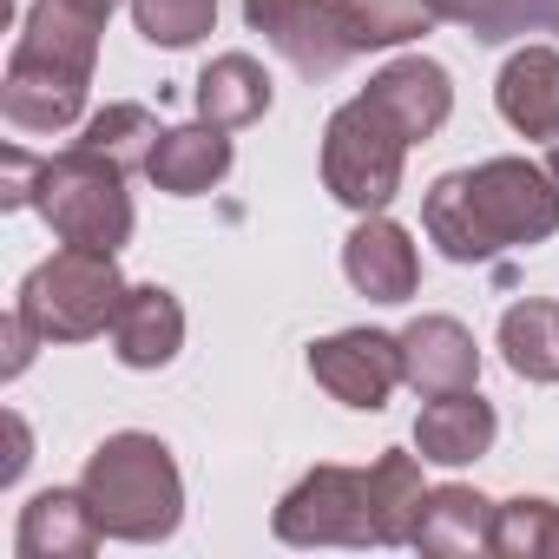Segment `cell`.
<instances>
[{
    "label": "cell",
    "mask_w": 559,
    "mask_h": 559,
    "mask_svg": "<svg viewBox=\"0 0 559 559\" xmlns=\"http://www.w3.org/2000/svg\"><path fill=\"white\" fill-rule=\"evenodd\" d=\"M243 21L304 80H330L349 60V40L336 27V0H243Z\"/></svg>",
    "instance_id": "ba28073f"
},
{
    "label": "cell",
    "mask_w": 559,
    "mask_h": 559,
    "mask_svg": "<svg viewBox=\"0 0 559 559\" xmlns=\"http://www.w3.org/2000/svg\"><path fill=\"white\" fill-rule=\"evenodd\" d=\"M73 8H86V14H99V21H112V8H119V0H73Z\"/></svg>",
    "instance_id": "4dcf8cb0"
},
{
    "label": "cell",
    "mask_w": 559,
    "mask_h": 559,
    "mask_svg": "<svg viewBox=\"0 0 559 559\" xmlns=\"http://www.w3.org/2000/svg\"><path fill=\"white\" fill-rule=\"evenodd\" d=\"M132 27L152 47L185 53V47H198L217 27V0H132Z\"/></svg>",
    "instance_id": "4316f807"
},
{
    "label": "cell",
    "mask_w": 559,
    "mask_h": 559,
    "mask_svg": "<svg viewBox=\"0 0 559 559\" xmlns=\"http://www.w3.org/2000/svg\"><path fill=\"white\" fill-rule=\"evenodd\" d=\"M230 171V132L198 119V126H165L152 158H145V178L165 191V198H204L211 185H224Z\"/></svg>",
    "instance_id": "9a60e30c"
},
{
    "label": "cell",
    "mask_w": 559,
    "mask_h": 559,
    "mask_svg": "<svg viewBox=\"0 0 559 559\" xmlns=\"http://www.w3.org/2000/svg\"><path fill=\"white\" fill-rule=\"evenodd\" d=\"M369 520H376V546H415V526H421V507H428V480H421V461L389 448L369 474Z\"/></svg>",
    "instance_id": "ffe728a7"
},
{
    "label": "cell",
    "mask_w": 559,
    "mask_h": 559,
    "mask_svg": "<svg viewBox=\"0 0 559 559\" xmlns=\"http://www.w3.org/2000/svg\"><path fill=\"white\" fill-rule=\"evenodd\" d=\"M493 106L520 139H559V47H520L493 80Z\"/></svg>",
    "instance_id": "e0dca14e"
},
{
    "label": "cell",
    "mask_w": 559,
    "mask_h": 559,
    "mask_svg": "<svg viewBox=\"0 0 559 559\" xmlns=\"http://www.w3.org/2000/svg\"><path fill=\"white\" fill-rule=\"evenodd\" d=\"M402 382L428 402V395H454L480 382V349L474 330L454 317H415L402 330Z\"/></svg>",
    "instance_id": "8fae6325"
},
{
    "label": "cell",
    "mask_w": 559,
    "mask_h": 559,
    "mask_svg": "<svg viewBox=\"0 0 559 559\" xmlns=\"http://www.w3.org/2000/svg\"><path fill=\"white\" fill-rule=\"evenodd\" d=\"M126 290H132V284L119 276V257L60 243L47 263L27 270L14 310H21L47 343H93V336H112V317H119Z\"/></svg>",
    "instance_id": "277c9868"
},
{
    "label": "cell",
    "mask_w": 559,
    "mask_h": 559,
    "mask_svg": "<svg viewBox=\"0 0 559 559\" xmlns=\"http://www.w3.org/2000/svg\"><path fill=\"white\" fill-rule=\"evenodd\" d=\"M185 349V310L165 284H132L112 317V356L126 369H165Z\"/></svg>",
    "instance_id": "2e32d148"
},
{
    "label": "cell",
    "mask_w": 559,
    "mask_h": 559,
    "mask_svg": "<svg viewBox=\"0 0 559 559\" xmlns=\"http://www.w3.org/2000/svg\"><path fill=\"white\" fill-rule=\"evenodd\" d=\"M86 93H93V80L14 53L8 60V80H0V112H8L14 132H67V126H80Z\"/></svg>",
    "instance_id": "30bf717a"
},
{
    "label": "cell",
    "mask_w": 559,
    "mask_h": 559,
    "mask_svg": "<svg viewBox=\"0 0 559 559\" xmlns=\"http://www.w3.org/2000/svg\"><path fill=\"white\" fill-rule=\"evenodd\" d=\"M421 230L454 263H487L500 250L546 243L559 230V185L533 158H487L474 171H441L421 198Z\"/></svg>",
    "instance_id": "6da1fadb"
},
{
    "label": "cell",
    "mask_w": 559,
    "mask_h": 559,
    "mask_svg": "<svg viewBox=\"0 0 559 559\" xmlns=\"http://www.w3.org/2000/svg\"><path fill=\"white\" fill-rule=\"evenodd\" d=\"M500 435V415L480 389H454V395H428L421 402V421H415V454L435 461V467H467L493 448Z\"/></svg>",
    "instance_id": "4fadbf2b"
},
{
    "label": "cell",
    "mask_w": 559,
    "mask_h": 559,
    "mask_svg": "<svg viewBox=\"0 0 559 559\" xmlns=\"http://www.w3.org/2000/svg\"><path fill=\"white\" fill-rule=\"evenodd\" d=\"M8 435H14V454H8V467H0V480H21V474H27V461H34V435H27V421H21V415H8Z\"/></svg>",
    "instance_id": "f546056e"
},
{
    "label": "cell",
    "mask_w": 559,
    "mask_h": 559,
    "mask_svg": "<svg viewBox=\"0 0 559 559\" xmlns=\"http://www.w3.org/2000/svg\"><path fill=\"white\" fill-rule=\"evenodd\" d=\"M546 171H552V185H559V145H552V152H546Z\"/></svg>",
    "instance_id": "1f68e13d"
},
{
    "label": "cell",
    "mask_w": 559,
    "mask_h": 559,
    "mask_svg": "<svg viewBox=\"0 0 559 559\" xmlns=\"http://www.w3.org/2000/svg\"><path fill=\"white\" fill-rule=\"evenodd\" d=\"M0 343H8V362H0V376L14 382V376H27V362H34V349H40L47 336H40V330H34V323H27L21 310H14L8 323H0Z\"/></svg>",
    "instance_id": "f1b7e54d"
},
{
    "label": "cell",
    "mask_w": 559,
    "mask_h": 559,
    "mask_svg": "<svg viewBox=\"0 0 559 559\" xmlns=\"http://www.w3.org/2000/svg\"><path fill=\"white\" fill-rule=\"evenodd\" d=\"M263 112H270V73L250 53H217L198 73V119L237 132V126H257Z\"/></svg>",
    "instance_id": "44dd1931"
},
{
    "label": "cell",
    "mask_w": 559,
    "mask_h": 559,
    "mask_svg": "<svg viewBox=\"0 0 559 559\" xmlns=\"http://www.w3.org/2000/svg\"><path fill=\"white\" fill-rule=\"evenodd\" d=\"M402 165H408V132L369 93L336 106V119L323 126V185L336 204H349L356 217L389 211L402 191Z\"/></svg>",
    "instance_id": "5b68a950"
},
{
    "label": "cell",
    "mask_w": 559,
    "mask_h": 559,
    "mask_svg": "<svg viewBox=\"0 0 559 559\" xmlns=\"http://www.w3.org/2000/svg\"><path fill=\"white\" fill-rule=\"evenodd\" d=\"M40 165H47V158H34L27 145H8V152H0V204H8V211L34 204V191H40Z\"/></svg>",
    "instance_id": "83f0119b"
},
{
    "label": "cell",
    "mask_w": 559,
    "mask_h": 559,
    "mask_svg": "<svg viewBox=\"0 0 559 559\" xmlns=\"http://www.w3.org/2000/svg\"><path fill=\"white\" fill-rule=\"evenodd\" d=\"M369 99L408 132V145H421V139H435V132L448 126V112H454V80H448L441 60L408 53V60H389V67L369 80Z\"/></svg>",
    "instance_id": "7c38bea8"
},
{
    "label": "cell",
    "mask_w": 559,
    "mask_h": 559,
    "mask_svg": "<svg viewBox=\"0 0 559 559\" xmlns=\"http://www.w3.org/2000/svg\"><path fill=\"white\" fill-rule=\"evenodd\" d=\"M158 132H165V126H158V119H152L145 106L119 99V106H106V112H93V119H86L80 145L106 152V158H112V165H126V171H145V158H152Z\"/></svg>",
    "instance_id": "484cf974"
},
{
    "label": "cell",
    "mask_w": 559,
    "mask_h": 559,
    "mask_svg": "<svg viewBox=\"0 0 559 559\" xmlns=\"http://www.w3.org/2000/svg\"><path fill=\"white\" fill-rule=\"evenodd\" d=\"M99 539H106V526H99L86 487H47V493H34L21 507V533H14L21 559H86V552H99Z\"/></svg>",
    "instance_id": "5bb4252c"
},
{
    "label": "cell",
    "mask_w": 559,
    "mask_h": 559,
    "mask_svg": "<svg viewBox=\"0 0 559 559\" xmlns=\"http://www.w3.org/2000/svg\"><path fill=\"white\" fill-rule=\"evenodd\" d=\"M500 356L520 382H559V304H513L500 317Z\"/></svg>",
    "instance_id": "cb8c5ba5"
},
{
    "label": "cell",
    "mask_w": 559,
    "mask_h": 559,
    "mask_svg": "<svg viewBox=\"0 0 559 559\" xmlns=\"http://www.w3.org/2000/svg\"><path fill=\"white\" fill-rule=\"evenodd\" d=\"M106 539H126V546H158L178 533L185 520V480H178V461L158 435L145 428H126V435H106L93 454H86V474H80Z\"/></svg>",
    "instance_id": "7a4b0ae2"
},
{
    "label": "cell",
    "mask_w": 559,
    "mask_h": 559,
    "mask_svg": "<svg viewBox=\"0 0 559 559\" xmlns=\"http://www.w3.org/2000/svg\"><path fill=\"white\" fill-rule=\"evenodd\" d=\"M310 376L343 408L376 415L402 389V336H389V330H336V336L310 343Z\"/></svg>",
    "instance_id": "52a82bcc"
},
{
    "label": "cell",
    "mask_w": 559,
    "mask_h": 559,
    "mask_svg": "<svg viewBox=\"0 0 559 559\" xmlns=\"http://www.w3.org/2000/svg\"><path fill=\"white\" fill-rule=\"evenodd\" d=\"M99 34H106V21H99V14H86V8H73V0H34L27 21H21L14 53H27V60H47V67H67V73H80V80H93V67H99Z\"/></svg>",
    "instance_id": "ac0fdd59"
},
{
    "label": "cell",
    "mask_w": 559,
    "mask_h": 559,
    "mask_svg": "<svg viewBox=\"0 0 559 559\" xmlns=\"http://www.w3.org/2000/svg\"><path fill=\"white\" fill-rule=\"evenodd\" d=\"M493 520H500V507L487 493H474V487H428L415 546L435 552V559H480V552H493Z\"/></svg>",
    "instance_id": "d6986e66"
},
{
    "label": "cell",
    "mask_w": 559,
    "mask_h": 559,
    "mask_svg": "<svg viewBox=\"0 0 559 559\" xmlns=\"http://www.w3.org/2000/svg\"><path fill=\"white\" fill-rule=\"evenodd\" d=\"M336 27L349 40V53H382V47H408L435 27L428 0H336Z\"/></svg>",
    "instance_id": "7402d4cb"
},
{
    "label": "cell",
    "mask_w": 559,
    "mask_h": 559,
    "mask_svg": "<svg viewBox=\"0 0 559 559\" xmlns=\"http://www.w3.org/2000/svg\"><path fill=\"white\" fill-rule=\"evenodd\" d=\"M126 165H112L106 152L93 145H67L40 165V191H34V211L47 217V230L60 243H80V250H106L119 257L132 243V191H126Z\"/></svg>",
    "instance_id": "3957f363"
},
{
    "label": "cell",
    "mask_w": 559,
    "mask_h": 559,
    "mask_svg": "<svg viewBox=\"0 0 559 559\" xmlns=\"http://www.w3.org/2000/svg\"><path fill=\"white\" fill-rule=\"evenodd\" d=\"M343 276L356 284V297H369V304H408L415 284H421V250H415V237L389 211H369L343 237Z\"/></svg>",
    "instance_id": "9c48e42d"
},
{
    "label": "cell",
    "mask_w": 559,
    "mask_h": 559,
    "mask_svg": "<svg viewBox=\"0 0 559 559\" xmlns=\"http://www.w3.org/2000/svg\"><path fill=\"white\" fill-rule=\"evenodd\" d=\"M493 552L500 559H559V500H539V493L500 500Z\"/></svg>",
    "instance_id": "d4e9b609"
},
{
    "label": "cell",
    "mask_w": 559,
    "mask_h": 559,
    "mask_svg": "<svg viewBox=\"0 0 559 559\" xmlns=\"http://www.w3.org/2000/svg\"><path fill=\"white\" fill-rule=\"evenodd\" d=\"M284 546H376V520H369V487L356 467H310L270 513Z\"/></svg>",
    "instance_id": "8992f818"
},
{
    "label": "cell",
    "mask_w": 559,
    "mask_h": 559,
    "mask_svg": "<svg viewBox=\"0 0 559 559\" xmlns=\"http://www.w3.org/2000/svg\"><path fill=\"white\" fill-rule=\"evenodd\" d=\"M435 21L467 27L474 40L500 47L520 34H559V0H428Z\"/></svg>",
    "instance_id": "603a6c76"
}]
</instances>
